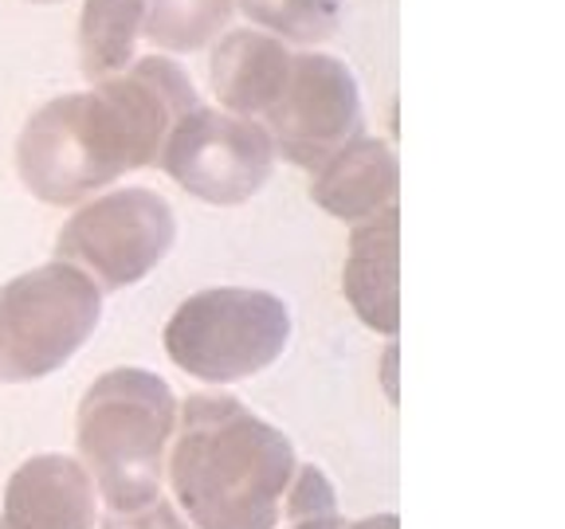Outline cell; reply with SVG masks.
<instances>
[{"label": "cell", "instance_id": "obj_5", "mask_svg": "<svg viewBox=\"0 0 565 529\" xmlns=\"http://www.w3.org/2000/svg\"><path fill=\"white\" fill-rule=\"evenodd\" d=\"M103 322V291L87 271L52 259L0 287V385H32L90 342Z\"/></svg>", "mask_w": 565, "mask_h": 529}, {"label": "cell", "instance_id": "obj_20", "mask_svg": "<svg viewBox=\"0 0 565 529\" xmlns=\"http://www.w3.org/2000/svg\"><path fill=\"white\" fill-rule=\"evenodd\" d=\"M0 529H9V526H4V521H0Z\"/></svg>", "mask_w": 565, "mask_h": 529}, {"label": "cell", "instance_id": "obj_14", "mask_svg": "<svg viewBox=\"0 0 565 529\" xmlns=\"http://www.w3.org/2000/svg\"><path fill=\"white\" fill-rule=\"evenodd\" d=\"M236 0H146L141 35L166 52H201L228 28Z\"/></svg>", "mask_w": 565, "mask_h": 529}, {"label": "cell", "instance_id": "obj_3", "mask_svg": "<svg viewBox=\"0 0 565 529\" xmlns=\"http://www.w3.org/2000/svg\"><path fill=\"white\" fill-rule=\"evenodd\" d=\"M173 432L177 397L158 373L118 365L95 377L75 412V443L106 510H134L158 498Z\"/></svg>", "mask_w": 565, "mask_h": 529}, {"label": "cell", "instance_id": "obj_10", "mask_svg": "<svg viewBox=\"0 0 565 529\" xmlns=\"http://www.w3.org/2000/svg\"><path fill=\"white\" fill-rule=\"evenodd\" d=\"M401 208L377 212L353 224L342 267V294L373 334L401 330Z\"/></svg>", "mask_w": 565, "mask_h": 529}, {"label": "cell", "instance_id": "obj_19", "mask_svg": "<svg viewBox=\"0 0 565 529\" xmlns=\"http://www.w3.org/2000/svg\"><path fill=\"white\" fill-rule=\"evenodd\" d=\"M32 4H60V0H32Z\"/></svg>", "mask_w": 565, "mask_h": 529}, {"label": "cell", "instance_id": "obj_1", "mask_svg": "<svg viewBox=\"0 0 565 529\" xmlns=\"http://www.w3.org/2000/svg\"><path fill=\"white\" fill-rule=\"evenodd\" d=\"M201 102L169 55H141L90 90L60 95L24 122L17 173L44 204H79L161 158L169 133Z\"/></svg>", "mask_w": 565, "mask_h": 529}, {"label": "cell", "instance_id": "obj_12", "mask_svg": "<svg viewBox=\"0 0 565 529\" xmlns=\"http://www.w3.org/2000/svg\"><path fill=\"white\" fill-rule=\"evenodd\" d=\"M287 67H291V52L282 47V40L239 28V32L221 35V44L212 47V95L221 98V110L228 115L259 118L279 98Z\"/></svg>", "mask_w": 565, "mask_h": 529}, {"label": "cell", "instance_id": "obj_7", "mask_svg": "<svg viewBox=\"0 0 565 529\" xmlns=\"http://www.w3.org/2000/svg\"><path fill=\"white\" fill-rule=\"evenodd\" d=\"M161 169L189 196L236 208L264 193L275 173V145L264 122L196 102L169 133Z\"/></svg>", "mask_w": 565, "mask_h": 529}, {"label": "cell", "instance_id": "obj_2", "mask_svg": "<svg viewBox=\"0 0 565 529\" xmlns=\"http://www.w3.org/2000/svg\"><path fill=\"white\" fill-rule=\"evenodd\" d=\"M166 478L193 529H295L338 510L327 471L299 463L295 443L228 392L177 404Z\"/></svg>", "mask_w": 565, "mask_h": 529}, {"label": "cell", "instance_id": "obj_9", "mask_svg": "<svg viewBox=\"0 0 565 529\" xmlns=\"http://www.w3.org/2000/svg\"><path fill=\"white\" fill-rule=\"evenodd\" d=\"M0 521L9 529H95V478L79 458L60 451L24 458L4 486Z\"/></svg>", "mask_w": 565, "mask_h": 529}, {"label": "cell", "instance_id": "obj_16", "mask_svg": "<svg viewBox=\"0 0 565 529\" xmlns=\"http://www.w3.org/2000/svg\"><path fill=\"white\" fill-rule=\"evenodd\" d=\"M103 529H193V526L181 518L177 503H166V498L158 494L153 503L134 506V510H110L103 521Z\"/></svg>", "mask_w": 565, "mask_h": 529}, {"label": "cell", "instance_id": "obj_15", "mask_svg": "<svg viewBox=\"0 0 565 529\" xmlns=\"http://www.w3.org/2000/svg\"><path fill=\"white\" fill-rule=\"evenodd\" d=\"M236 9L282 44H322L342 20V0H236Z\"/></svg>", "mask_w": 565, "mask_h": 529}, {"label": "cell", "instance_id": "obj_18", "mask_svg": "<svg viewBox=\"0 0 565 529\" xmlns=\"http://www.w3.org/2000/svg\"><path fill=\"white\" fill-rule=\"evenodd\" d=\"M342 529H401V518L397 514H370L362 521H345Z\"/></svg>", "mask_w": 565, "mask_h": 529}, {"label": "cell", "instance_id": "obj_6", "mask_svg": "<svg viewBox=\"0 0 565 529\" xmlns=\"http://www.w3.org/2000/svg\"><path fill=\"white\" fill-rule=\"evenodd\" d=\"M177 216L153 188H110L83 204L55 236V259H67L98 291L138 287L173 251Z\"/></svg>", "mask_w": 565, "mask_h": 529}, {"label": "cell", "instance_id": "obj_8", "mask_svg": "<svg viewBox=\"0 0 565 529\" xmlns=\"http://www.w3.org/2000/svg\"><path fill=\"white\" fill-rule=\"evenodd\" d=\"M264 126L271 133L275 158L315 173L345 141L362 133V90L353 71L327 52L291 55L287 83L264 110Z\"/></svg>", "mask_w": 565, "mask_h": 529}, {"label": "cell", "instance_id": "obj_17", "mask_svg": "<svg viewBox=\"0 0 565 529\" xmlns=\"http://www.w3.org/2000/svg\"><path fill=\"white\" fill-rule=\"evenodd\" d=\"M345 518L338 510H322V514H310V518H302L295 529H342Z\"/></svg>", "mask_w": 565, "mask_h": 529}, {"label": "cell", "instance_id": "obj_11", "mask_svg": "<svg viewBox=\"0 0 565 529\" xmlns=\"http://www.w3.org/2000/svg\"><path fill=\"white\" fill-rule=\"evenodd\" d=\"M401 188V165L393 145L370 133L345 141L334 158H327L310 176V201L334 220L358 224L365 216L393 208Z\"/></svg>", "mask_w": 565, "mask_h": 529}, {"label": "cell", "instance_id": "obj_4", "mask_svg": "<svg viewBox=\"0 0 565 529\" xmlns=\"http://www.w3.org/2000/svg\"><path fill=\"white\" fill-rule=\"evenodd\" d=\"M291 342V306L256 287L189 294L166 322L169 361L204 385H232L271 369Z\"/></svg>", "mask_w": 565, "mask_h": 529}, {"label": "cell", "instance_id": "obj_13", "mask_svg": "<svg viewBox=\"0 0 565 529\" xmlns=\"http://www.w3.org/2000/svg\"><path fill=\"white\" fill-rule=\"evenodd\" d=\"M146 24V0H83L79 71L87 83H103L134 63Z\"/></svg>", "mask_w": 565, "mask_h": 529}]
</instances>
